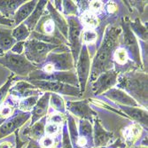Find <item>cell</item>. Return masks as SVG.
I'll list each match as a JSON object with an SVG mask.
<instances>
[{
    "label": "cell",
    "instance_id": "1",
    "mask_svg": "<svg viewBox=\"0 0 148 148\" xmlns=\"http://www.w3.org/2000/svg\"><path fill=\"white\" fill-rule=\"evenodd\" d=\"M121 36L122 29L119 26L111 24L106 26L101 45L92 60L89 77L90 83H93L102 73L114 69L113 54L120 45Z\"/></svg>",
    "mask_w": 148,
    "mask_h": 148
},
{
    "label": "cell",
    "instance_id": "2",
    "mask_svg": "<svg viewBox=\"0 0 148 148\" xmlns=\"http://www.w3.org/2000/svg\"><path fill=\"white\" fill-rule=\"evenodd\" d=\"M147 73L130 70L119 74L117 89L125 91L143 108L147 109Z\"/></svg>",
    "mask_w": 148,
    "mask_h": 148
},
{
    "label": "cell",
    "instance_id": "3",
    "mask_svg": "<svg viewBox=\"0 0 148 148\" xmlns=\"http://www.w3.org/2000/svg\"><path fill=\"white\" fill-rule=\"evenodd\" d=\"M58 50H61L62 52L70 51L66 45H51L36 39L29 38L24 42V55L28 60L36 66L41 65L46 60L50 52Z\"/></svg>",
    "mask_w": 148,
    "mask_h": 148
},
{
    "label": "cell",
    "instance_id": "4",
    "mask_svg": "<svg viewBox=\"0 0 148 148\" xmlns=\"http://www.w3.org/2000/svg\"><path fill=\"white\" fill-rule=\"evenodd\" d=\"M129 17L122 18L120 28L123 34V46L127 51L130 60L137 66V69H143V62L141 57V51L138 38L132 33L129 26Z\"/></svg>",
    "mask_w": 148,
    "mask_h": 148
},
{
    "label": "cell",
    "instance_id": "5",
    "mask_svg": "<svg viewBox=\"0 0 148 148\" xmlns=\"http://www.w3.org/2000/svg\"><path fill=\"white\" fill-rule=\"evenodd\" d=\"M0 64L8 69L13 75L20 76L28 77L31 72L38 69L36 65L28 60L24 53L19 55L8 51L4 56L0 57Z\"/></svg>",
    "mask_w": 148,
    "mask_h": 148
},
{
    "label": "cell",
    "instance_id": "6",
    "mask_svg": "<svg viewBox=\"0 0 148 148\" xmlns=\"http://www.w3.org/2000/svg\"><path fill=\"white\" fill-rule=\"evenodd\" d=\"M37 69L43 72L53 71H70L75 68V63L70 51L64 52H50L46 60L41 64L36 66Z\"/></svg>",
    "mask_w": 148,
    "mask_h": 148
},
{
    "label": "cell",
    "instance_id": "7",
    "mask_svg": "<svg viewBox=\"0 0 148 148\" xmlns=\"http://www.w3.org/2000/svg\"><path fill=\"white\" fill-rule=\"evenodd\" d=\"M66 22L69 26V31H68V43L69 45V50L72 54L75 66L77 62L81 49H82V32L84 29V27L81 24L78 17L75 16H68L66 18Z\"/></svg>",
    "mask_w": 148,
    "mask_h": 148
},
{
    "label": "cell",
    "instance_id": "8",
    "mask_svg": "<svg viewBox=\"0 0 148 148\" xmlns=\"http://www.w3.org/2000/svg\"><path fill=\"white\" fill-rule=\"evenodd\" d=\"M27 80H38V81H49V82H58L68 84L75 87H79L78 79L76 74L73 71H53V72H43L40 69H36L31 72Z\"/></svg>",
    "mask_w": 148,
    "mask_h": 148
},
{
    "label": "cell",
    "instance_id": "9",
    "mask_svg": "<svg viewBox=\"0 0 148 148\" xmlns=\"http://www.w3.org/2000/svg\"><path fill=\"white\" fill-rule=\"evenodd\" d=\"M27 82L30 83L34 86H36L41 91L51 92L61 94V95H69L73 97H81L80 88L75 87L68 84L58 83V82H49V81H38V80H26Z\"/></svg>",
    "mask_w": 148,
    "mask_h": 148
},
{
    "label": "cell",
    "instance_id": "10",
    "mask_svg": "<svg viewBox=\"0 0 148 148\" xmlns=\"http://www.w3.org/2000/svg\"><path fill=\"white\" fill-rule=\"evenodd\" d=\"M75 66H76V76H77L78 83H79V88H80L81 93H82V95H83L84 92L85 91L86 85L89 81L90 66H91V61H90L89 50L85 45H82V49H81L80 54H79Z\"/></svg>",
    "mask_w": 148,
    "mask_h": 148
},
{
    "label": "cell",
    "instance_id": "11",
    "mask_svg": "<svg viewBox=\"0 0 148 148\" xmlns=\"http://www.w3.org/2000/svg\"><path fill=\"white\" fill-rule=\"evenodd\" d=\"M30 118V113H25L16 109L10 117L6 118L5 122L0 125V139L11 135L12 133H14L16 130H19V129L28 122Z\"/></svg>",
    "mask_w": 148,
    "mask_h": 148
},
{
    "label": "cell",
    "instance_id": "12",
    "mask_svg": "<svg viewBox=\"0 0 148 148\" xmlns=\"http://www.w3.org/2000/svg\"><path fill=\"white\" fill-rule=\"evenodd\" d=\"M66 109L70 114L75 115L80 120H86L90 123H93V120L98 117L97 112L94 111L90 106L88 99L80 101H68L66 104Z\"/></svg>",
    "mask_w": 148,
    "mask_h": 148
},
{
    "label": "cell",
    "instance_id": "13",
    "mask_svg": "<svg viewBox=\"0 0 148 148\" xmlns=\"http://www.w3.org/2000/svg\"><path fill=\"white\" fill-rule=\"evenodd\" d=\"M118 75L119 73L114 69L99 75V77L93 83H91L94 95H100L116 86Z\"/></svg>",
    "mask_w": 148,
    "mask_h": 148
},
{
    "label": "cell",
    "instance_id": "14",
    "mask_svg": "<svg viewBox=\"0 0 148 148\" xmlns=\"http://www.w3.org/2000/svg\"><path fill=\"white\" fill-rule=\"evenodd\" d=\"M93 144L95 148H106L111 145L114 139V132L105 130L100 120L96 117L93 120Z\"/></svg>",
    "mask_w": 148,
    "mask_h": 148
},
{
    "label": "cell",
    "instance_id": "15",
    "mask_svg": "<svg viewBox=\"0 0 148 148\" xmlns=\"http://www.w3.org/2000/svg\"><path fill=\"white\" fill-rule=\"evenodd\" d=\"M113 62L114 69L119 73H125L130 70H137V66L130 60L127 51L124 47L120 45L114 51L113 54Z\"/></svg>",
    "mask_w": 148,
    "mask_h": 148
},
{
    "label": "cell",
    "instance_id": "16",
    "mask_svg": "<svg viewBox=\"0 0 148 148\" xmlns=\"http://www.w3.org/2000/svg\"><path fill=\"white\" fill-rule=\"evenodd\" d=\"M10 95L21 100L31 96H40L42 91L27 81H20L9 90Z\"/></svg>",
    "mask_w": 148,
    "mask_h": 148
},
{
    "label": "cell",
    "instance_id": "17",
    "mask_svg": "<svg viewBox=\"0 0 148 148\" xmlns=\"http://www.w3.org/2000/svg\"><path fill=\"white\" fill-rule=\"evenodd\" d=\"M118 107L123 114H125L130 120L138 123L142 128L147 130L148 129V113L147 109L141 108L140 106H127L118 105Z\"/></svg>",
    "mask_w": 148,
    "mask_h": 148
},
{
    "label": "cell",
    "instance_id": "18",
    "mask_svg": "<svg viewBox=\"0 0 148 148\" xmlns=\"http://www.w3.org/2000/svg\"><path fill=\"white\" fill-rule=\"evenodd\" d=\"M77 144L82 148L94 147L93 144V127L91 123L86 120H79V128L77 129Z\"/></svg>",
    "mask_w": 148,
    "mask_h": 148
},
{
    "label": "cell",
    "instance_id": "19",
    "mask_svg": "<svg viewBox=\"0 0 148 148\" xmlns=\"http://www.w3.org/2000/svg\"><path fill=\"white\" fill-rule=\"evenodd\" d=\"M33 31H36L39 34H42L45 36H54L63 40V41L68 42V40L59 32L54 22L52 21V20L51 19L47 12L43 14V16L41 17V19H40V21L36 24V28Z\"/></svg>",
    "mask_w": 148,
    "mask_h": 148
},
{
    "label": "cell",
    "instance_id": "20",
    "mask_svg": "<svg viewBox=\"0 0 148 148\" xmlns=\"http://www.w3.org/2000/svg\"><path fill=\"white\" fill-rule=\"evenodd\" d=\"M103 95L107 98L108 99L112 100L114 103H117V105L121 106H140L137 101L132 99L130 95L117 88H112L103 93Z\"/></svg>",
    "mask_w": 148,
    "mask_h": 148
},
{
    "label": "cell",
    "instance_id": "21",
    "mask_svg": "<svg viewBox=\"0 0 148 148\" xmlns=\"http://www.w3.org/2000/svg\"><path fill=\"white\" fill-rule=\"evenodd\" d=\"M51 92H45L41 97H39L34 108L30 112L31 114V123L30 125H33L38 120L46 116L49 109V102H50Z\"/></svg>",
    "mask_w": 148,
    "mask_h": 148
},
{
    "label": "cell",
    "instance_id": "22",
    "mask_svg": "<svg viewBox=\"0 0 148 148\" xmlns=\"http://www.w3.org/2000/svg\"><path fill=\"white\" fill-rule=\"evenodd\" d=\"M46 12L50 15L52 21L54 22L57 29L59 32L66 39L68 38V31H69V26L66 20L61 15V13L59 12L51 4V1H47L46 5Z\"/></svg>",
    "mask_w": 148,
    "mask_h": 148
},
{
    "label": "cell",
    "instance_id": "23",
    "mask_svg": "<svg viewBox=\"0 0 148 148\" xmlns=\"http://www.w3.org/2000/svg\"><path fill=\"white\" fill-rule=\"evenodd\" d=\"M141 134L142 127L137 123H132L122 130V137L124 140L123 143L129 147H131L138 140Z\"/></svg>",
    "mask_w": 148,
    "mask_h": 148
},
{
    "label": "cell",
    "instance_id": "24",
    "mask_svg": "<svg viewBox=\"0 0 148 148\" xmlns=\"http://www.w3.org/2000/svg\"><path fill=\"white\" fill-rule=\"evenodd\" d=\"M47 122V115L38 120L33 125L27 127L23 130V135L27 136L29 139L39 141L45 135V124Z\"/></svg>",
    "mask_w": 148,
    "mask_h": 148
},
{
    "label": "cell",
    "instance_id": "25",
    "mask_svg": "<svg viewBox=\"0 0 148 148\" xmlns=\"http://www.w3.org/2000/svg\"><path fill=\"white\" fill-rule=\"evenodd\" d=\"M36 4H37L36 0L26 1L17 9V11L14 12V14H13V19H12L15 27L23 23L25 20L29 18V16L31 14V12L34 11Z\"/></svg>",
    "mask_w": 148,
    "mask_h": 148
},
{
    "label": "cell",
    "instance_id": "26",
    "mask_svg": "<svg viewBox=\"0 0 148 148\" xmlns=\"http://www.w3.org/2000/svg\"><path fill=\"white\" fill-rule=\"evenodd\" d=\"M47 5V1L46 0H40V1H37V4L34 9V11L31 12V14L29 16V18L25 20V21L23 22L28 29L30 31H33L36 28V24L38 23V21L41 19V17L43 16L45 7Z\"/></svg>",
    "mask_w": 148,
    "mask_h": 148
},
{
    "label": "cell",
    "instance_id": "27",
    "mask_svg": "<svg viewBox=\"0 0 148 148\" xmlns=\"http://www.w3.org/2000/svg\"><path fill=\"white\" fill-rule=\"evenodd\" d=\"M15 44V39L12 36V29L0 28V57L10 51Z\"/></svg>",
    "mask_w": 148,
    "mask_h": 148
},
{
    "label": "cell",
    "instance_id": "28",
    "mask_svg": "<svg viewBox=\"0 0 148 148\" xmlns=\"http://www.w3.org/2000/svg\"><path fill=\"white\" fill-rule=\"evenodd\" d=\"M25 2V0H0V13L6 18H10Z\"/></svg>",
    "mask_w": 148,
    "mask_h": 148
},
{
    "label": "cell",
    "instance_id": "29",
    "mask_svg": "<svg viewBox=\"0 0 148 148\" xmlns=\"http://www.w3.org/2000/svg\"><path fill=\"white\" fill-rule=\"evenodd\" d=\"M129 26L130 29L132 31V33L135 35V36L137 38L141 39L144 42H147V27L146 25H144L139 18L135 19L134 21H131L130 20H129Z\"/></svg>",
    "mask_w": 148,
    "mask_h": 148
},
{
    "label": "cell",
    "instance_id": "30",
    "mask_svg": "<svg viewBox=\"0 0 148 148\" xmlns=\"http://www.w3.org/2000/svg\"><path fill=\"white\" fill-rule=\"evenodd\" d=\"M81 24L84 27V29H96L97 27L99 24V17L90 12V11H85L81 12V16L78 18Z\"/></svg>",
    "mask_w": 148,
    "mask_h": 148
},
{
    "label": "cell",
    "instance_id": "31",
    "mask_svg": "<svg viewBox=\"0 0 148 148\" xmlns=\"http://www.w3.org/2000/svg\"><path fill=\"white\" fill-rule=\"evenodd\" d=\"M19 102V99L10 95L0 106V118L6 119L10 117L15 107L18 106Z\"/></svg>",
    "mask_w": 148,
    "mask_h": 148
},
{
    "label": "cell",
    "instance_id": "32",
    "mask_svg": "<svg viewBox=\"0 0 148 148\" xmlns=\"http://www.w3.org/2000/svg\"><path fill=\"white\" fill-rule=\"evenodd\" d=\"M66 123L68 126V130L69 134V138L71 142L72 148H82L76 141L77 135H78V131H77V127L75 124V120L70 114H66Z\"/></svg>",
    "mask_w": 148,
    "mask_h": 148
},
{
    "label": "cell",
    "instance_id": "33",
    "mask_svg": "<svg viewBox=\"0 0 148 148\" xmlns=\"http://www.w3.org/2000/svg\"><path fill=\"white\" fill-rule=\"evenodd\" d=\"M49 106H51V108H53L56 112L66 115V109L65 101H64L63 98L60 95H59V94L51 93Z\"/></svg>",
    "mask_w": 148,
    "mask_h": 148
},
{
    "label": "cell",
    "instance_id": "34",
    "mask_svg": "<svg viewBox=\"0 0 148 148\" xmlns=\"http://www.w3.org/2000/svg\"><path fill=\"white\" fill-rule=\"evenodd\" d=\"M30 33L31 31L24 23L18 25L12 30V36L16 42H25L26 40L29 39Z\"/></svg>",
    "mask_w": 148,
    "mask_h": 148
},
{
    "label": "cell",
    "instance_id": "35",
    "mask_svg": "<svg viewBox=\"0 0 148 148\" xmlns=\"http://www.w3.org/2000/svg\"><path fill=\"white\" fill-rule=\"evenodd\" d=\"M39 97L40 96H31V97H28L23 99H21L18 104L17 109H19L22 112H25V113H27V112L30 113L32 111V109L34 108L35 105L36 104Z\"/></svg>",
    "mask_w": 148,
    "mask_h": 148
},
{
    "label": "cell",
    "instance_id": "36",
    "mask_svg": "<svg viewBox=\"0 0 148 148\" xmlns=\"http://www.w3.org/2000/svg\"><path fill=\"white\" fill-rule=\"evenodd\" d=\"M98 39V34L95 31V29H84L82 32V36H81V40H82V45H85L87 47L90 45H95Z\"/></svg>",
    "mask_w": 148,
    "mask_h": 148
},
{
    "label": "cell",
    "instance_id": "37",
    "mask_svg": "<svg viewBox=\"0 0 148 148\" xmlns=\"http://www.w3.org/2000/svg\"><path fill=\"white\" fill-rule=\"evenodd\" d=\"M63 124L53 123V122H51V121H47L46 124H45V135L55 137V138L61 137L62 136L61 130H62Z\"/></svg>",
    "mask_w": 148,
    "mask_h": 148
},
{
    "label": "cell",
    "instance_id": "38",
    "mask_svg": "<svg viewBox=\"0 0 148 148\" xmlns=\"http://www.w3.org/2000/svg\"><path fill=\"white\" fill-rule=\"evenodd\" d=\"M62 13L65 16H75L78 15V8L76 4L71 0L62 1Z\"/></svg>",
    "mask_w": 148,
    "mask_h": 148
},
{
    "label": "cell",
    "instance_id": "39",
    "mask_svg": "<svg viewBox=\"0 0 148 148\" xmlns=\"http://www.w3.org/2000/svg\"><path fill=\"white\" fill-rule=\"evenodd\" d=\"M14 80H15V76L13 74H12L8 77V79L5 83V84H3L1 87H0V106H1V105L6 99L7 94L9 93V90L12 87V84L13 82H14Z\"/></svg>",
    "mask_w": 148,
    "mask_h": 148
},
{
    "label": "cell",
    "instance_id": "40",
    "mask_svg": "<svg viewBox=\"0 0 148 148\" xmlns=\"http://www.w3.org/2000/svg\"><path fill=\"white\" fill-rule=\"evenodd\" d=\"M57 138H58L45 135L41 139L38 141V143L42 148H56V145L58 143Z\"/></svg>",
    "mask_w": 148,
    "mask_h": 148
},
{
    "label": "cell",
    "instance_id": "41",
    "mask_svg": "<svg viewBox=\"0 0 148 148\" xmlns=\"http://www.w3.org/2000/svg\"><path fill=\"white\" fill-rule=\"evenodd\" d=\"M104 2L103 1H89L88 10L90 12L96 14L97 16L104 11Z\"/></svg>",
    "mask_w": 148,
    "mask_h": 148
},
{
    "label": "cell",
    "instance_id": "42",
    "mask_svg": "<svg viewBox=\"0 0 148 148\" xmlns=\"http://www.w3.org/2000/svg\"><path fill=\"white\" fill-rule=\"evenodd\" d=\"M61 148H72L70 138H69V134L68 130V126L65 123L62 127V144Z\"/></svg>",
    "mask_w": 148,
    "mask_h": 148
},
{
    "label": "cell",
    "instance_id": "43",
    "mask_svg": "<svg viewBox=\"0 0 148 148\" xmlns=\"http://www.w3.org/2000/svg\"><path fill=\"white\" fill-rule=\"evenodd\" d=\"M88 100H89V102H91V103H93L94 105H96V106H99V107H105V108H106V109L111 110V111H113V112H114V113H116V114H120L121 116H123V117H125V118L129 119V117H128L125 114H123L122 111H120V110H115L114 108H113V107L109 106L108 105H106V103H103V102H102V101H100V100L91 99H88Z\"/></svg>",
    "mask_w": 148,
    "mask_h": 148
},
{
    "label": "cell",
    "instance_id": "44",
    "mask_svg": "<svg viewBox=\"0 0 148 148\" xmlns=\"http://www.w3.org/2000/svg\"><path fill=\"white\" fill-rule=\"evenodd\" d=\"M104 8L107 14H109V15H114L118 12V5L114 2H112V1H109L106 4H105Z\"/></svg>",
    "mask_w": 148,
    "mask_h": 148
},
{
    "label": "cell",
    "instance_id": "45",
    "mask_svg": "<svg viewBox=\"0 0 148 148\" xmlns=\"http://www.w3.org/2000/svg\"><path fill=\"white\" fill-rule=\"evenodd\" d=\"M14 54H22L24 53V42H16V44L12 46L10 51Z\"/></svg>",
    "mask_w": 148,
    "mask_h": 148
},
{
    "label": "cell",
    "instance_id": "46",
    "mask_svg": "<svg viewBox=\"0 0 148 148\" xmlns=\"http://www.w3.org/2000/svg\"><path fill=\"white\" fill-rule=\"evenodd\" d=\"M128 4H130L131 6L133 7H136L138 12H144V8L145 6L147 5V1H126Z\"/></svg>",
    "mask_w": 148,
    "mask_h": 148
},
{
    "label": "cell",
    "instance_id": "47",
    "mask_svg": "<svg viewBox=\"0 0 148 148\" xmlns=\"http://www.w3.org/2000/svg\"><path fill=\"white\" fill-rule=\"evenodd\" d=\"M0 25H5L7 27H13L14 26V22L10 18H6L4 15L0 13Z\"/></svg>",
    "mask_w": 148,
    "mask_h": 148
},
{
    "label": "cell",
    "instance_id": "48",
    "mask_svg": "<svg viewBox=\"0 0 148 148\" xmlns=\"http://www.w3.org/2000/svg\"><path fill=\"white\" fill-rule=\"evenodd\" d=\"M15 134V147L14 148H22L23 145L26 144L25 141H21L19 137V130H16L14 132Z\"/></svg>",
    "mask_w": 148,
    "mask_h": 148
},
{
    "label": "cell",
    "instance_id": "49",
    "mask_svg": "<svg viewBox=\"0 0 148 148\" xmlns=\"http://www.w3.org/2000/svg\"><path fill=\"white\" fill-rule=\"evenodd\" d=\"M27 148H42V147L40 146V145H39V143L37 141L33 140V139H29Z\"/></svg>",
    "mask_w": 148,
    "mask_h": 148
},
{
    "label": "cell",
    "instance_id": "50",
    "mask_svg": "<svg viewBox=\"0 0 148 148\" xmlns=\"http://www.w3.org/2000/svg\"><path fill=\"white\" fill-rule=\"evenodd\" d=\"M54 8L59 12H62V1H60V0H56L54 1V5H53Z\"/></svg>",
    "mask_w": 148,
    "mask_h": 148
},
{
    "label": "cell",
    "instance_id": "51",
    "mask_svg": "<svg viewBox=\"0 0 148 148\" xmlns=\"http://www.w3.org/2000/svg\"><path fill=\"white\" fill-rule=\"evenodd\" d=\"M13 147H14V145L8 141H5L0 144V148H13Z\"/></svg>",
    "mask_w": 148,
    "mask_h": 148
},
{
    "label": "cell",
    "instance_id": "52",
    "mask_svg": "<svg viewBox=\"0 0 148 148\" xmlns=\"http://www.w3.org/2000/svg\"><path fill=\"white\" fill-rule=\"evenodd\" d=\"M5 119H4V118H0V125H1V124L5 122Z\"/></svg>",
    "mask_w": 148,
    "mask_h": 148
}]
</instances>
